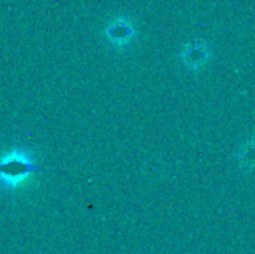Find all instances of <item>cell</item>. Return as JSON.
<instances>
[{"label": "cell", "instance_id": "obj_2", "mask_svg": "<svg viewBox=\"0 0 255 254\" xmlns=\"http://www.w3.org/2000/svg\"><path fill=\"white\" fill-rule=\"evenodd\" d=\"M103 36L108 43L117 49L128 48L136 37V27L127 16H118L108 22L103 28Z\"/></svg>", "mask_w": 255, "mask_h": 254}, {"label": "cell", "instance_id": "obj_4", "mask_svg": "<svg viewBox=\"0 0 255 254\" xmlns=\"http://www.w3.org/2000/svg\"><path fill=\"white\" fill-rule=\"evenodd\" d=\"M254 141L251 139L250 142L244 144L241 148H239V153H238V159L241 162V165L245 168H251L253 166V162H254Z\"/></svg>", "mask_w": 255, "mask_h": 254}, {"label": "cell", "instance_id": "obj_3", "mask_svg": "<svg viewBox=\"0 0 255 254\" xmlns=\"http://www.w3.org/2000/svg\"><path fill=\"white\" fill-rule=\"evenodd\" d=\"M179 58L184 66L193 72H199L208 66L212 57V51L205 40H191L179 49Z\"/></svg>", "mask_w": 255, "mask_h": 254}, {"label": "cell", "instance_id": "obj_1", "mask_svg": "<svg viewBox=\"0 0 255 254\" xmlns=\"http://www.w3.org/2000/svg\"><path fill=\"white\" fill-rule=\"evenodd\" d=\"M31 148L15 147L0 156V192L15 193L34 174L43 172Z\"/></svg>", "mask_w": 255, "mask_h": 254}]
</instances>
